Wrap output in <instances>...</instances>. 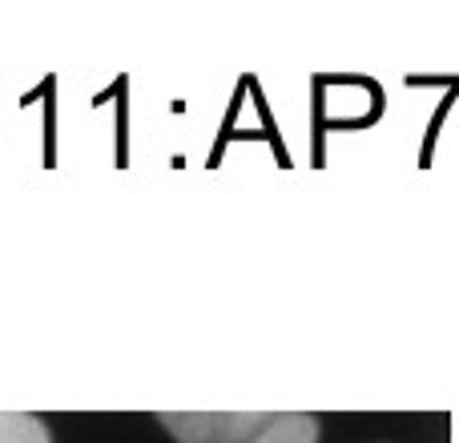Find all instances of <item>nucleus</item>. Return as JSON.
<instances>
[{"mask_svg": "<svg viewBox=\"0 0 459 443\" xmlns=\"http://www.w3.org/2000/svg\"><path fill=\"white\" fill-rule=\"evenodd\" d=\"M250 443H318V420L302 412L274 415L266 431H258Z\"/></svg>", "mask_w": 459, "mask_h": 443, "instance_id": "f03ea898", "label": "nucleus"}, {"mask_svg": "<svg viewBox=\"0 0 459 443\" xmlns=\"http://www.w3.org/2000/svg\"><path fill=\"white\" fill-rule=\"evenodd\" d=\"M0 443H53V431L29 412H0Z\"/></svg>", "mask_w": 459, "mask_h": 443, "instance_id": "7ed1b4c3", "label": "nucleus"}, {"mask_svg": "<svg viewBox=\"0 0 459 443\" xmlns=\"http://www.w3.org/2000/svg\"><path fill=\"white\" fill-rule=\"evenodd\" d=\"M161 428H169V436L178 443H250L258 431L270 428L274 415L266 412H161Z\"/></svg>", "mask_w": 459, "mask_h": 443, "instance_id": "f257e3e1", "label": "nucleus"}]
</instances>
